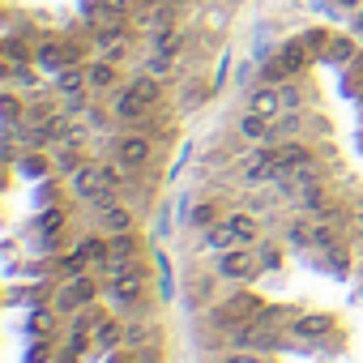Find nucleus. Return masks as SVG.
<instances>
[{
  "instance_id": "obj_1",
  "label": "nucleus",
  "mask_w": 363,
  "mask_h": 363,
  "mask_svg": "<svg viewBox=\"0 0 363 363\" xmlns=\"http://www.w3.org/2000/svg\"><path fill=\"white\" fill-rule=\"evenodd\" d=\"M158 99H162V86H158L150 73H141V77H133L128 86H120V90H116L111 111H116V120H120V124L141 128V124H145V116H150V107H154Z\"/></svg>"
},
{
  "instance_id": "obj_2",
  "label": "nucleus",
  "mask_w": 363,
  "mask_h": 363,
  "mask_svg": "<svg viewBox=\"0 0 363 363\" xmlns=\"http://www.w3.org/2000/svg\"><path fill=\"white\" fill-rule=\"evenodd\" d=\"M145 286H150V269H145V265H133V269H124L120 278H107V282H103V299H107L111 308L128 312L133 303L145 299Z\"/></svg>"
},
{
  "instance_id": "obj_3",
  "label": "nucleus",
  "mask_w": 363,
  "mask_h": 363,
  "mask_svg": "<svg viewBox=\"0 0 363 363\" xmlns=\"http://www.w3.org/2000/svg\"><path fill=\"white\" fill-rule=\"evenodd\" d=\"M337 316L333 312H295L286 320V342L291 346H320L325 337H333Z\"/></svg>"
},
{
  "instance_id": "obj_4",
  "label": "nucleus",
  "mask_w": 363,
  "mask_h": 363,
  "mask_svg": "<svg viewBox=\"0 0 363 363\" xmlns=\"http://www.w3.org/2000/svg\"><path fill=\"white\" fill-rule=\"evenodd\" d=\"M214 274H218L223 282H231V286H252V282L261 278L257 248H227V252H218Z\"/></svg>"
},
{
  "instance_id": "obj_5",
  "label": "nucleus",
  "mask_w": 363,
  "mask_h": 363,
  "mask_svg": "<svg viewBox=\"0 0 363 363\" xmlns=\"http://www.w3.org/2000/svg\"><path fill=\"white\" fill-rule=\"evenodd\" d=\"M94 299H103V286H99L90 274H82V278H73V282H60V286L52 291V308H56L60 316H77V312L90 308Z\"/></svg>"
},
{
  "instance_id": "obj_6",
  "label": "nucleus",
  "mask_w": 363,
  "mask_h": 363,
  "mask_svg": "<svg viewBox=\"0 0 363 363\" xmlns=\"http://www.w3.org/2000/svg\"><path fill=\"white\" fill-rule=\"evenodd\" d=\"M261 308H265V303H261V295H257V291L235 286V295H227V299L214 308V320H218L223 329H231V325H252Z\"/></svg>"
},
{
  "instance_id": "obj_7",
  "label": "nucleus",
  "mask_w": 363,
  "mask_h": 363,
  "mask_svg": "<svg viewBox=\"0 0 363 363\" xmlns=\"http://www.w3.org/2000/svg\"><path fill=\"white\" fill-rule=\"evenodd\" d=\"M111 158L120 162V167H128V171H145L150 162H154V141L145 137V133H120L116 141H111Z\"/></svg>"
},
{
  "instance_id": "obj_8",
  "label": "nucleus",
  "mask_w": 363,
  "mask_h": 363,
  "mask_svg": "<svg viewBox=\"0 0 363 363\" xmlns=\"http://www.w3.org/2000/svg\"><path fill=\"white\" fill-rule=\"evenodd\" d=\"M35 65L43 73H60L69 65H82V56H77V48L69 39H39L35 43Z\"/></svg>"
},
{
  "instance_id": "obj_9",
  "label": "nucleus",
  "mask_w": 363,
  "mask_h": 363,
  "mask_svg": "<svg viewBox=\"0 0 363 363\" xmlns=\"http://www.w3.org/2000/svg\"><path fill=\"white\" fill-rule=\"evenodd\" d=\"M103 189H111L107 184V171H103V162H94V158H86L73 175H69V193L77 197V201H94Z\"/></svg>"
},
{
  "instance_id": "obj_10",
  "label": "nucleus",
  "mask_w": 363,
  "mask_h": 363,
  "mask_svg": "<svg viewBox=\"0 0 363 363\" xmlns=\"http://www.w3.org/2000/svg\"><path fill=\"white\" fill-rule=\"evenodd\" d=\"M94 231H103L107 240H111V235H128V231H137V214L116 201V206H107V210L94 214Z\"/></svg>"
},
{
  "instance_id": "obj_11",
  "label": "nucleus",
  "mask_w": 363,
  "mask_h": 363,
  "mask_svg": "<svg viewBox=\"0 0 363 363\" xmlns=\"http://www.w3.org/2000/svg\"><path fill=\"white\" fill-rule=\"evenodd\" d=\"M5 82L13 90H22L26 99H39L43 94V77H39V65L26 60V65H5Z\"/></svg>"
},
{
  "instance_id": "obj_12",
  "label": "nucleus",
  "mask_w": 363,
  "mask_h": 363,
  "mask_svg": "<svg viewBox=\"0 0 363 363\" xmlns=\"http://www.w3.org/2000/svg\"><path fill=\"white\" fill-rule=\"evenodd\" d=\"M154 342H158V325H154L150 316H133V320H124V350L141 354V350L154 346Z\"/></svg>"
},
{
  "instance_id": "obj_13",
  "label": "nucleus",
  "mask_w": 363,
  "mask_h": 363,
  "mask_svg": "<svg viewBox=\"0 0 363 363\" xmlns=\"http://www.w3.org/2000/svg\"><path fill=\"white\" fill-rule=\"evenodd\" d=\"M278 175H282V162H278V154H274V158H261V162L240 167V184H248V189H265V184H278Z\"/></svg>"
},
{
  "instance_id": "obj_14",
  "label": "nucleus",
  "mask_w": 363,
  "mask_h": 363,
  "mask_svg": "<svg viewBox=\"0 0 363 363\" xmlns=\"http://www.w3.org/2000/svg\"><path fill=\"white\" fill-rule=\"evenodd\" d=\"M359 35H333L329 39V48L320 52V65H333V69H346L354 56H359V43H354Z\"/></svg>"
},
{
  "instance_id": "obj_15",
  "label": "nucleus",
  "mask_w": 363,
  "mask_h": 363,
  "mask_svg": "<svg viewBox=\"0 0 363 363\" xmlns=\"http://www.w3.org/2000/svg\"><path fill=\"white\" fill-rule=\"evenodd\" d=\"M86 77H90V94H103V90H116V86H120V65H111V60H103V56H94V60L86 65Z\"/></svg>"
},
{
  "instance_id": "obj_16",
  "label": "nucleus",
  "mask_w": 363,
  "mask_h": 363,
  "mask_svg": "<svg viewBox=\"0 0 363 363\" xmlns=\"http://www.w3.org/2000/svg\"><path fill=\"white\" fill-rule=\"evenodd\" d=\"M235 133H240V141L261 145V141H269L274 120H269V116H261V111H244V116H240V124H235Z\"/></svg>"
},
{
  "instance_id": "obj_17",
  "label": "nucleus",
  "mask_w": 363,
  "mask_h": 363,
  "mask_svg": "<svg viewBox=\"0 0 363 363\" xmlns=\"http://www.w3.org/2000/svg\"><path fill=\"white\" fill-rule=\"evenodd\" d=\"M90 337H94V350H116V346H124V320L99 316V320L90 325Z\"/></svg>"
},
{
  "instance_id": "obj_18",
  "label": "nucleus",
  "mask_w": 363,
  "mask_h": 363,
  "mask_svg": "<svg viewBox=\"0 0 363 363\" xmlns=\"http://www.w3.org/2000/svg\"><path fill=\"white\" fill-rule=\"evenodd\" d=\"M248 111H261V116L278 120V116H282V90L269 86V82H261V86L248 94Z\"/></svg>"
},
{
  "instance_id": "obj_19",
  "label": "nucleus",
  "mask_w": 363,
  "mask_h": 363,
  "mask_svg": "<svg viewBox=\"0 0 363 363\" xmlns=\"http://www.w3.org/2000/svg\"><path fill=\"white\" fill-rule=\"evenodd\" d=\"M22 179H48L52 171H56V158H48L43 150H22V158H18V167H13Z\"/></svg>"
},
{
  "instance_id": "obj_20",
  "label": "nucleus",
  "mask_w": 363,
  "mask_h": 363,
  "mask_svg": "<svg viewBox=\"0 0 363 363\" xmlns=\"http://www.w3.org/2000/svg\"><path fill=\"white\" fill-rule=\"evenodd\" d=\"M278 56L286 60V69H291L295 77H303V69H308V65L316 60V56H312V48L303 43V35H295V39H286V43L278 48Z\"/></svg>"
},
{
  "instance_id": "obj_21",
  "label": "nucleus",
  "mask_w": 363,
  "mask_h": 363,
  "mask_svg": "<svg viewBox=\"0 0 363 363\" xmlns=\"http://www.w3.org/2000/svg\"><path fill=\"white\" fill-rule=\"evenodd\" d=\"M52 90H56V99H65V94H82V90H90V77H86V65H69V69H60V73H56V82H52Z\"/></svg>"
},
{
  "instance_id": "obj_22",
  "label": "nucleus",
  "mask_w": 363,
  "mask_h": 363,
  "mask_svg": "<svg viewBox=\"0 0 363 363\" xmlns=\"http://www.w3.org/2000/svg\"><path fill=\"white\" fill-rule=\"evenodd\" d=\"M312 227H316L312 214H308V218H291V223L282 227V244L295 248V252H308V248H312Z\"/></svg>"
},
{
  "instance_id": "obj_23",
  "label": "nucleus",
  "mask_w": 363,
  "mask_h": 363,
  "mask_svg": "<svg viewBox=\"0 0 363 363\" xmlns=\"http://www.w3.org/2000/svg\"><path fill=\"white\" fill-rule=\"evenodd\" d=\"M52 274L60 278V282H73V278H82V274H90V261L73 248V252H56L52 257Z\"/></svg>"
},
{
  "instance_id": "obj_24",
  "label": "nucleus",
  "mask_w": 363,
  "mask_h": 363,
  "mask_svg": "<svg viewBox=\"0 0 363 363\" xmlns=\"http://www.w3.org/2000/svg\"><path fill=\"white\" fill-rule=\"evenodd\" d=\"M329 201H333V193H329V179H316V184H308V189L295 197V206H299L303 214H312V218H316V214H320Z\"/></svg>"
},
{
  "instance_id": "obj_25",
  "label": "nucleus",
  "mask_w": 363,
  "mask_h": 363,
  "mask_svg": "<svg viewBox=\"0 0 363 363\" xmlns=\"http://www.w3.org/2000/svg\"><path fill=\"white\" fill-rule=\"evenodd\" d=\"M150 48H154L158 56L179 60V52H184V30H179V26H162V30H154V35H150Z\"/></svg>"
},
{
  "instance_id": "obj_26",
  "label": "nucleus",
  "mask_w": 363,
  "mask_h": 363,
  "mask_svg": "<svg viewBox=\"0 0 363 363\" xmlns=\"http://www.w3.org/2000/svg\"><path fill=\"white\" fill-rule=\"evenodd\" d=\"M56 320H60V312L52 308V303H43L39 312H30V320H26V329L39 337V342H52V333H56Z\"/></svg>"
},
{
  "instance_id": "obj_27",
  "label": "nucleus",
  "mask_w": 363,
  "mask_h": 363,
  "mask_svg": "<svg viewBox=\"0 0 363 363\" xmlns=\"http://www.w3.org/2000/svg\"><path fill=\"white\" fill-rule=\"evenodd\" d=\"M299 133H303V111H282V116L274 120L269 141L278 145V141H291V137H299Z\"/></svg>"
},
{
  "instance_id": "obj_28",
  "label": "nucleus",
  "mask_w": 363,
  "mask_h": 363,
  "mask_svg": "<svg viewBox=\"0 0 363 363\" xmlns=\"http://www.w3.org/2000/svg\"><path fill=\"white\" fill-rule=\"evenodd\" d=\"M316 154H312V145H303L299 137H291V141H278V162L282 167H299V162H312Z\"/></svg>"
},
{
  "instance_id": "obj_29",
  "label": "nucleus",
  "mask_w": 363,
  "mask_h": 363,
  "mask_svg": "<svg viewBox=\"0 0 363 363\" xmlns=\"http://www.w3.org/2000/svg\"><path fill=\"white\" fill-rule=\"evenodd\" d=\"M137 26H154V30L175 26V5H171V0H162V5H154V9H141L137 13Z\"/></svg>"
},
{
  "instance_id": "obj_30",
  "label": "nucleus",
  "mask_w": 363,
  "mask_h": 363,
  "mask_svg": "<svg viewBox=\"0 0 363 363\" xmlns=\"http://www.w3.org/2000/svg\"><path fill=\"white\" fill-rule=\"evenodd\" d=\"M82 162H86V150H82L77 141H65V145L56 150V171H60L65 179H69V175H73V171H77Z\"/></svg>"
},
{
  "instance_id": "obj_31",
  "label": "nucleus",
  "mask_w": 363,
  "mask_h": 363,
  "mask_svg": "<svg viewBox=\"0 0 363 363\" xmlns=\"http://www.w3.org/2000/svg\"><path fill=\"white\" fill-rule=\"evenodd\" d=\"M0 107H5V128H13V124H22L26 120V111H30V103H22V90H5V99H0Z\"/></svg>"
},
{
  "instance_id": "obj_32",
  "label": "nucleus",
  "mask_w": 363,
  "mask_h": 363,
  "mask_svg": "<svg viewBox=\"0 0 363 363\" xmlns=\"http://www.w3.org/2000/svg\"><path fill=\"white\" fill-rule=\"evenodd\" d=\"M282 257H286V244H269V240L257 244V265H261V274L282 269Z\"/></svg>"
},
{
  "instance_id": "obj_33",
  "label": "nucleus",
  "mask_w": 363,
  "mask_h": 363,
  "mask_svg": "<svg viewBox=\"0 0 363 363\" xmlns=\"http://www.w3.org/2000/svg\"><path fill=\"white\" fill-rule=\"evenodd\" d=\"M278 90H282V111H303V103H308V86H303L299 77L282 82Z\"/></svg>"
},
{
  "instance_id": "obj_34",
  "label": "nucleus",
  "mask_w": 363,
  "mask_h": 363,
  "mask_svg": "<svg viewBox=\"0 0 363 363\" xmlns=\"http://www.w3.org/2000/svg\"><path fill=\"white\" fill-rule=\"evenodd\" d=\"M206 248H210V252H227V248H240V240H235V231H231L227 223H214V227L206 231Z\"/></svg>"
},
{
  "instance_id": "obj_35",
  "label": "nucleus",
  "mask_w": 363,
  "mask_h": 363,
  "mask_svg": "<svg viewBox=\"0 0 363 363\" xmlns=\"http://www.w3.org/2000/svg\"><path fill=\"white\" fill-rule=\"evenodd\" d=\"M291 77H295V73L286 69V60H282L278 52H274L269 60H261V82H269V86H282V82H291Z\"/></svg>"
},
{
  "instance_id": "obj_36",
  "label": "nucleus",
  "mask_w": 363,
  "mask_h": 363,
  "mask_svg": "<svg viewBox=\"0 0 363 363\" xmlns=\"http://www.w3.org/2000/svg\"><path fill=\"white\" fill-rule=\"evenodd\" d=\"M111 257L137 261V257H141V235H137V231H128V235H111Z\"/></svg>"
},
{
  "instance_id": "obj_37",
  "label": "nucleus",
  "mask_w": 363,
  "mask_h": 363,
  "mask_svg": "<svg viewBox=\"0 0 363 363\" xmlns=\"http://www.w3.org/2000/svg\"><path fill=\"white\" fill-rule=\"evenodd\" d=\"M141 73H150L154 82H171V77H175V60H171V56H158V52H154V56H150V60L141 65Z\"/></svg>"
},
{
  "instance_id": "obj_38",
  "label": "nucleus",
  "mask_w": 363,
  "mask_h": 363,
  "mask_svg": "<svg viewBox=\"0 0 363 363\" xmlns=\"http://www.w3.org/2000/svg\"><path fill=\"white\" fill-rule=\"evenodd\" d=\"M65 227H69V210L65 206H52V210H43L35 218V231H65Z\"/></svg>"
},
{
  "instance_id": "obj_39",
  "label": "nucleus",
  "mask_w": 363,
  "mask_h": 363,
  "mask_svg": "<svg viewBox=\"0 0 363 363\" xmlns=\"http://www.w3.org/2000/svg\"><path fill=\"white\" fill-rule=\"evenodd\" d=\"M218 363H269V354H265V350H240V346H227V350L218 354Z\"/></svg>"
},
{
  "instance_id": "obj_40",
  "label": "nucleus",
  "mask_w": 363,
  "mask_h": 363,
  "mask_svg": "<svg viewBox=\"0 0 363 363\" xmlns=\"http://www.w3.org/2000/svg\"><path fill=\"white\" fill-rule=\"evenodd\" d=\"M5 56H9V65H26V60H35V43L26 48L22 39L9 35V39H5Z\"/></svg>"
},
{
  "instance_id": "obj_41",
  "label": "nucleus",
  "mask_w": 363,
  "mask_h": 363,
  "mask_svg": "<svg viewBox=\"0 0 363 363\" xmlns=\"http://www.w3.org/2000/svg\"><path fill=\"white\" fill-rule=\"evenodd\" d=\"M329 39H333V30H325V26H312V30H303V43L312 48V56L320 60V52L329 48Z\"/></svg>"
},
{
  "instance_id": "obj_42",
  "label": "nucleus",
  "mask_w": 363,
  "mask_h": 363,
  "mask_svg": "<svg viewBox=\"0 0 363 363\" xmlns=\"http://www.w3.org/2000/svg\"><path fill=\"white\" fill-rule=\"evenodd\" d=\"M214 223H223L218 206H210V201H206V206H197V210H193V227H201V231H206V227H214Z\"/></svg>"
},
{
  "instance_id": "obj_43",
  "label": "nucleus",
  "mask_w": 363,
  "mask_h": 363,
  "mask_svg": "<svg viewBox=\"0 0 363 363\" xmlns=\"http://www.w3.org/2000/svg\"><path fill=\"white\" fill-rule=\"evenodd\" d=\"M133 9V0H103V18H124Z\"/></svg>"
},
{
  "instance_id": "obj_44",
  "label": "nucleus",
  "mask_w": 363,
  "mask_h": 363,
  "mask_svg": "<svg viewBox=\"0 0 363 363\" xmlns=\"http://www.w3.org/2000/svg\"><path fill=\"white\" fill-rule=\"evenodd\" d=\"M346 69H350V86H363V52H359Z\"/></svg>"
},
{
  "instance_id": "obj_45",
  "label": "nucleus",
  "mask_w": 363,
  "mask_h": 363,
  "mask_svg": "<svg viewBox=\"0 0 363 363\" xmlns=\"http://www.w3.org/2000/svg\"><path fill=\"white\" fill-rule=\"evenodd\" d=\"M333 5H337L342 13H354V9H363V0H333Z\"/></svg>"
},
{
  "instance_id": "obj_46",
  "label": "nucleus",
  "mask_w": 363,
  "mask_h": 363,
  "mask_svg": "<svg viewBox=\"0 0 363 363\" xmlns=\"http://www.w3.org/2000/svg\"><path fill=\"white\" fill-rule=\"evenodd\" d=\"M48 350H52V346H39V350H30V363H43V359H48Z\"/></svg>"
},
{
  "instance_id": "obj_47",
  "label": "nucleus",
  "mask_w": 363,
  "mask_h": 363,
  "mask_svg": "<svg viewBox=\"0 0 363 363\" xmlns=\"http://www.w3.org/2000/svg\"><path fill=\"white\" fill-rule=\"evenodd\" d=\"M350 18H354V35H359V39H363V9H354V13H350Z\"/></svg>"
},
{
  "instance_id": "obj_48",
  "label": "nucleus",
  "mask_w": 363,
  "mask_h": 363,
  "mask_svg": "<svg viewBox=\"0 0 363 363\" xmlns=\"http://www.w3.org/2000/svg\"><path fill=\"white\" fill-rule=\"evenodd\" d=\"M359 107H363V86H359Z\"/></svg>"
},
{
  "instance_id": "obj_49",
  "label": "nucleus",
  "mask_w": 363,
  "mask_h": 363,
  "mask_svg": "<svg viewBox=\"0 0 363 363\" xmlns=\"http://www.w3.org/2000/svg\"><path fill=\"white\" fill-rule=\"evenodd\" d=\"M210 5H223V0H210Z\"/></svg>"
}]
</instances>
